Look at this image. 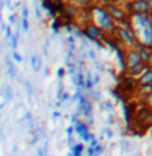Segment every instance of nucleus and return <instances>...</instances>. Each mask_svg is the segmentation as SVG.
I'll return each instance as SVG.
<instances>
[{
	"mask_svg": "<svg viewBox=\"0 0 152 156\" xmlns=\"http://www.w3.org/2000/svg\"><path fill=\"white\" fill-rule=\"evenodd\" d=\"M149 59H151V63H152V55H151V56H149Z\"/></svg>",
	"mask_w": 152,
	"mask_h": 156,
	"instance_id": "3",
	"label": "nucleus"
},
{
	"mask_svg": "<svg viewBox=\"0 0 152 156\" xmlns=\"http://www.w3.org/2000/svg\"><path fill=\"white\" fill-rule=\"evenodd\" d=\"M140 61H142V58H140V55H139L137 52H130L128 53L127 62H128V66H130V68H134V66L140 65Z\"/></svg>",
	"mask_w": 152,
	"mask_h": 156,
	"instance_id": "1",
	"label": "nucleus"
},
{
	"mask_svg": "<svg viewBox=\"0 0 152 156\" xmlns=\"http://www.w3.org/2000/svg\"><path fill=\"white\" fill-rule=\"evenodd\" d=\"M148 103H149V105L152 106V93H151L149 96H148Z\"/></svg>",
	"mask_w": 152,
	"mask_h": 156,
	"instance_id": "2",
	"label": "nucleus"
}]
</instances>
